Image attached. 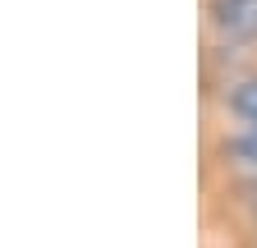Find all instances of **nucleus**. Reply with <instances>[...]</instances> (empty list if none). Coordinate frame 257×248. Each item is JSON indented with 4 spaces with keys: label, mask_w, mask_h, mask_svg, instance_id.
Here are the masks:
<instances>
[{
    "label": "nucleus",
    "mask_w": 257,
    "mask_h": 248,
    "mask_svg": "<svg viewBox=\"0 0 257 248\" xmlns=\"http://www.w3.org/2000/svg\"><path fill=\"white\" fill-rule=\"evenodd\" d=\"M230 110H234V115H243L252 129H257V78H243V83L230 92Z\"/></svg>",
    "instance_id": "obj_3"
},
{
    "label": "nucleus",
    "mask_w": 257,
    "mask_h": 248,
    "mask_svg": "<svg viewBox=\"0 0 257 248\" xmlns=\"http://www.w3.org/2000/svg\"><path fill=\"white\" fill-rule=\"evenodd\" d=\"M211 23L230 42H257V0H211Z\"/></svg>",
    "instance_id": "obj_1"
},
{
    "label": "nucleus",
    "mask_w": 257,
    "mask_h": 248,
    "mask_svg": "<svg viewBox=\"0 0 257 248\" xmlns=\"http://www.w3.org/2000/svg\"><path fill=\"white\" fill-rule=\"evenodd\" d=\"M252 221H257V193H252Z\"/></svg>",
    "instance_id": "obj_4"
},
{
    "label": "nucleus",
    "mask_w": 257,
    "mask_h": 248,
    "mask_svg": "<svg viewBox=\"0 0 257 248\" xmlns=\"http://www.w3.org/2000/svg\"><path fill=\"white\" fill-rule=\"evenodd\" d=\"M220 157L230 161L243 179H252V189H257V129H243L234 138H225L220 143Z\"/></svg>",
    "instance_id": "obj_2"
}]
</instances>
